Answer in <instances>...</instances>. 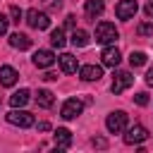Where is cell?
<instances>
[{"instance_id":"9","label":"cell","mask_w":153,"mask_h":153,"mask_svg":"<svg viewBox=\"0 0 153 153\" xmlns=\"http://www.w3.org/2000/svg\"><path fill=\"white\" fill-rule=\"evenodd\" d=\"M100 60H103V65H105V67H117V65H120V60H122V55H120V50H117L115 45H108V48H103Z\"/></svg>"},{"instance_id":"15","label":"cell","mask_w":153,"mask_h":153,"mask_svg":"<svg viewBox=\"0 0 153 153\" xmlns=\"http://www.w3.org/2000/svg\"><path fill=\"white\" fill-rule=\"evenodd\" d=\"M69 143H72V131L65 129V127H57L55 129V146L57 148H69Z\"/></svg>"},{"instance_id":"1","label":"cell","mask_w":153,"mask_h":153,"mask_svg":"<svg viewBox=\"0 0 153 153\" xmlns=\"http://www.w3.org/2000/svg\"><path fill=\"white\" fill-rule=\"evenodd\" d=\"M105 127H108L110 134H122V131L129 127L127 112H124V110H112V112L108 115V120H105Z\"/></svg>"},{"instance_id":"14","label":"cell","mask_w":153,"mask_h":153,"mask_svg":"<svg viewBox=\"0 0 153 153\" xmlns=\"http://www.w3.org/2000/svg\"><path fill=\"white\" fill-rule=\"evenodd\" d=\"M103 10H105V2H103V0H86V5H84L86 17H91V19L100 17V14H103Z\"/></svg>"},{"instance_id":"26","label":"cell","mask_w":153,"mask_h":153,"mask_svg":"<svg viewBox=\"0 0 153 153\" xmlns=\"http://www.w3.org/2000/svg\"><path fill=\"white\" fill-rule=\"evenodd\" d=\"M7 26H10V19L0 12V36H5V33H7Z\"/></svg>"},{"instance_id":"17","label":"cell","mask_w":153,"mask_h":153,"mask_svg":"<svg viewBox=\"0 0 153 153\" xmlns=\"http://www.w3.org/2000/svg\"><path fill=\"white\" fill-rule=\"evenodd\" d=\"M29 88H19V91H14L12 96H10V105L12 108H24L26 103H29Z\"/></svg>"},{"instance_id":"11","label":"cell","mask_w":153,"mask_h":153,"mask_svg":"<svg viewBox=\"0 0 153 153\" xmlns=\"http://www.w3.org/2000/svg\"><path fill=\"white\" fill-rule=\"evenodd\" d=\"M57 62H60V69H62L65 74H74V72L79 69V60H76L72 53H62V55L57 57Z\"/></svg>"},{"instance_id":"28","label":"cell","mask_w":153,"mask_h":153,"mask_svg":"<svg viewBox=\"0 0 153 153\" xmlns=\"http://www.w3.org/2000/svg\"><path fill=\"white\" fill-rule=\"evenodd\" d=\"M43 79H45V81H55V79H57V74H55V72H45V74H43Z\"/></svg>"},{"instance_id":"30","label":"cell","mask_w":153,"mask_h":153,"mask_svg":"<svg viewBox=\"0 0 153 153\" xmlns=\"http://www.w3.org/2000/svg\"><path fill=\"white\" fill-rule=\"evenodd\" d=\"M48 129H50L48 122H38V131H48Z\"/></svg>"},{"instance_id":"7","label":"cell","mask_w":153,"mask_h":153,"mask_svg":"<svg viewBox=\"0 0 153 153\" xmlns=\"http://www.w3.org/2000/svg\"><path fill=\"white\" fill-rule=\"evenodd\" d=\"M131 84H134V76H131L129 72L120 69V72H115V76H112V86H110V91H112V93H122V91L129 88Z\"/></svg>"},{"instance_id":"4","label":"cell","mask_w":153,"mask_h":153,"mask_svg":"<svg viewBox=\"0 0 153 153\" xmlns=\"http://www.w3.org/2000/svg\"><path fill=\"white\" fill-rule=\"evenodd\" d=\"M124 131H127V134H124V143H129V146H139V143H143V141L148 139V129H146L143 124L127 127Z\"/></svg>"},{"instance_id":"21","label":"cell","mask_w":153,"mask_h":153,"mask_svg":"<svg viewBox=\"0 0 153 153\" xmlns=\"http://www.w3.org/2000/svg\"><path fill=\"white\" fill-rule=\"evenodd\" d=\"M129 65H131V67H143V65H146V53L134 50V53L129 55Z\"/></svg>"},{"instance_id":"29","label":"cell","mask_w":153,"mask_h":153,"mask_svg":"<svg viewBox=\"0 0 153 153\" xmlns=\"http://www.w3.org/2000/svg\"><path fill=\"white\" fill-rule=\"evenodd\" d=\"M146 84H148V86H153V69H148V72H146Z\"/></svg>"},{"instance_id":"23","label":"cell","mask_w":153,"mask_h":153,"mask_svg":"<svg viewBox=\"0 0 153 153\" xmlns=\"http://www.w3.org/2000/svg\"><path fill=\"white\" fill-rule=\"evenodd\" d=\"M10 17H12V22H19L24 14H22V10H19L17 5H12V7H10Z\"/></svg>"},{"instance_id":"3","label":"cell","mask_w":153,"mask_h":153,"mask_svg":"<svg viewBox=\"0 0 153 153\" xmlns=\"http://www.w3.org/2000/svg\"><path fill=\"white\" fill-rule=\"evenodd\" d=\"M5 117H7V122H10V124H14V127H22V129L33 127V115H31V112H26V110H22V108H12Z\"/></svg>"},{"instance_id":"24","label":"cell","mask_w":153,"mask_h":153,"mask_svg":"<svg viewBox=\"0 0 153 153\" xmlns=\"http://www.w3.org/2000/svg\"><path fill=\"white\" fill-rule=\"evenodd\" d=\"M134 103H136V105H148V93H143V91L136 93V96H134Z\"/></svg>"},{"instance_id":"18","label":"cell","mask_w":153,"mask_h":153,"mask_svg":"<svg viewBox=\"0 0 153 153\" xmlns=\"http://www.w3.org/2000/svg\"><path fill=\"white\" fill-rule=\"evenodd\" d=\"M36 103H38V108H53V103H55V96H53V91H48V88H41V91H38V96H36Z\"/></svg>"},{"instance_id":"20","label":"cell","mask_w":153,"mask_h":153,"mask_svg":"<svg viewBox=\"0 0 153 153\" xmlns=\"http://www.w3.org/2000/svg\"><path fill=\"white\" fill-rule=\"evenodd\" d=\"M50 43H53L55 48H65V43H67V38H65V31H62V29H55V31L50 33Z\"/></svg>"},{"instance_id":"12","label":"cell","mask_w":153,"mask_h":153,"mask_svg":"<svg viewBox=\"0 0 153 153\" xmlns=\"http://www.w3.org/2000/svg\"><path fill=\"white\" fill-rule=\"evenodd\" d=\"M79 74L84 81H98L103 76V67L100 65H84V67H79Z\"/></svg>"},{"instance_id":"5","label":"cell","mask_w":153,"mask_h":153,"mask_svg":"<svg viewBox=\"0 0 153 153\" xmlns=\"http://www.w3.org/2000/svg\"><path fill=\"white\" fill-rule=\"evenodd\" d=\"M81 110H84V103L79 98H67L60 108V115H62V120H74L81 115Z\"/></svg>"},{"instance_id":"2","label":"cell","mask_w":153,"mask_h":153,"mask_svg":"<svg viewBox=\"0 0 153 153\" xmlns=\"http://www.w3.org/2000/svg\"><path fill=\"white\" fill-rule=\"evenodd\" d=\"M117 38H120V31L115 29V24H110V22H100V24L96 26V41H98V43L110 45V43H115Z\"/></svg>"},{"instance_id":"31","label":"cell","mask_w":153,"mask_h":153,"mask_svg":"<svg viewBox=\"0 0 153 153\" xmlns=\"http://www.w3.org/2000/svg\"><path fill=\"white\" fill-rule=\"evenodd\" d=\"M93 146H98V148H105V139H93Z\"/></svg>"},{"instance_id":"10","label":"cell","mask_w":153,"mask_h":153,"mask_svg":"<svg viewBox=\"0 0 153 153\" xmlns=\"http://www.w3.org/2000/svg\"><path fill=\"white\" fill-rule=\"evenodd\" d=\"M53 62H55L53 50H36L33 53V65L38 69H48V67H53Z\"/></svg>"},{"instance_id":"22","label":"cell","mask_w":153,"mask_h":153,"mask_svg":"<svg viewBox=\"0 0 153 153\" xmlns=\"http://www.w3.org/2000/svg\"><path fill=\"white\" fill-rule=\"evenodd\" d=\"M136 31H139V36H148V33H153V22H146V24H141Z\"/></svg>"},{"instance_id":"25","label":"cell","mask_w":153,"mask_h":153,"mask_svg":"<svg viewBox=\"0 0 153 153\" xmlns=\"http://www.w3.org/2000/svg\"><path fill=\"white\" fill-rule=\"evenodd\" d=\"M45 10H60L62 7V0H43Z\"/></svg>"},{"instance_id":"16","label":"cell","mask_w":153,"mask_h":153,"mask_svg":"<svg viewBox=\"0 0 153 153\" xmlns=\"http://www.w3.org/2000/svg\"><path fill=\"white\" fill-rule=\"evenodd\" d=\"M10 45L12 48H17V50H26V48H31V38L26 36V33H12L10 36Z\"/></svg>"},{"instance_id":"6","label":"cell","mask_w":153,"mask_h":153,"mask_svg":"<svg viewBox=\"0 0 153 153\" xmlns=\"http://www.w3.org/2000/svg\"><path fill=\"white\" fill-rule=\"evenodd\" d=\"M26 24H29L31 29H38V31H43V29H48V26H50V19H48V14H45V12L29 10V12H26Z\"/></svg>"},{"instance_id":"27","label":"cell","mask_w":153,"mask_h":153,"mask_svg":"<svg viewBox=\"0 0 153 153\" xmlns=\"http://www.w3.org/2000/svg\"><path fill=\"white\" fill-rule=\"evenodd\" d=\"M146 17H153V0H146Z\"/></svg>"},{"instance_id":"19","label":"cell","mask_w":153,"mask_h":153,"mask_svg":"<svg viewBox=\"0 0 153 153\" xmlns=\"http://www.w3.org/2000/svg\"><path fill=\"white\" fill-rule=\"evenodd\" d=\"M72 45H76V48L88 45V33H86L84 29H74V31H72Z\"/></svg>"},{"instance_id":"8","label":"cell","mask_w":153,"mask_h":153,"mask_svg":"<svg viewBox=\"0 0 153 153\" xmlns=\"http://www.w3.org/2000/svg\"><path fill=\"white\" fill-rule=\"evenodd\" d=\"M136 10H139L136 0H120L117 7H115V14H117V19H124L127 22V19H134Z\"/></svg>"},{"instance_id":"13","label":"cell","mask_w":153,"mask_h":153,"mask_svg":"<svg viewBox=\"0 0 153 153\" xmlns=\"http://www.w3.org/2000/svg\"><path fill=\"white\" fill-rule=\"evenodd\" d=\"M17 79H19V74H17L14 67H10V65L0 67V84H2V86H14Z\"/></svg>"}]
</instances>
